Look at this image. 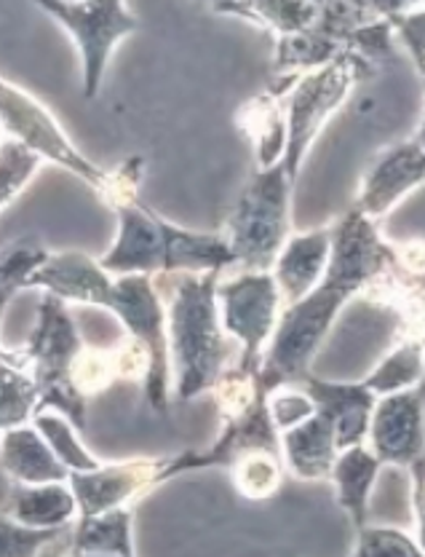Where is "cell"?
<instances>
[{
  "label": "cell",
  "mask_w": 425,
  "mask_h": 557,
  "mask_svg": "<svg viewBox=\"0 0 425 557\" xmlns=\"http://www.w3.org/2000/svg\"><path fill=\"white\" fill-rule=\"evenodd\" d=\"M25 289H43L60 295L67 304L99 306L113 311L126 327L129 338L137 341L148 354V373H145V403L153 413L166 416L168 410V335H166V306L159 293L153 274H124L113 276L78 249L46 255L43 263L27 276Z\"/></svg>",
  "instance_id": "6da1fadb"
},
{
  "label": "cell",
  "mask_w": 425,
  "mask_h": 557,
  "mask_svg": "<svg viewBox=\"0 0 425 557\" xmlns=\"http://www.w3.org/2000/svg\"><path fill=\"white\" fill-rule=\"evenodd\" d=\"M220 271H177L155 274V284L166 306L168 362L174 373V397L190 403L212 394L230 368V346L220 317Z\"/></svg>",
  "instance_id": "7a4b0ae2"
},
{
  "label": "cell",
  "mask_w": 425,
  "mask_h": 557,
  "mask_svg": "<svg viewBox=\"0 0 425 557\" xmlns=\"http://www.w3.org/2000/svg\"><path fill=\"white\" fill-rule=\"evenodd\" d=\"M359 295L353 284L324 276L305 298L284 306L273 338L267 341L260 368V386L265 392L282 383H300L311 373V362L327 341L332 324Z\"/></svg>",
  "instance_id": "3957f363"
},
{
  "label": "cell",
  "mask_w": 425,
  "mask_h": 557,
  "mask_svg": "<svg viewBox=\"0 0 425 557\" xmlns=\"http://www.w3.org/2000/svg\"><path fill=\"white\" fill-rule=\"evenodd\" d=\"M292 177L284 161L258 170L243 185L225 220L236 265L241 271H271L284 242L292 236Z\"/></svg>",
  "instance_id": "277c9868"
},
{
  "label": "cell",
  "mask_w": 425,
  "mask_h": 557,
  "mask_svg": "<svg viewBox=\"0 0 425 557\" xmlns=\"http://www.w3.org/2000/svg\"><path fill=\"white\" fill-rule=\"evenodd\" d=\"M80 351H84V341H80L78 324L67 309V300L54 293H43L30 341L16 354L38 383V410H60L84 432L86 394L75 383V362H78Z\"/></svg>",
  "instance_id": "5b68a950"
},
{
  "label": "cell",
  "mask_w": 425,
  "mask_h": 557,
  "mask_svg": "<svg viewBox=\"0 0 425 557\" xmlns=\"http://www.w3.org/2000/svg\"><path fill=\"white\" fill-rule=\"evenodd\" d=\"M0 129L25 148H30L33 153H38L40 159L54 161L57 166L84 180L108 207H113L121 196L132 190V174L124 164L115 172H104L95 161L86 159L70 143V137L57 124L54 115L46 110V104H40L33 95H27L25 89L5 78H0Z\"/></svg>",
  "instance_id": "8992f818"
},
{
  "label": "cell",
  "mask_w": 425,
  "mask_h": 557,
  "mask_svg": "<svg viewBox=\"0 0 425 557\" xmlns=\"http://www.w3.org/2000/svg\"><path fill=\"white\" fill-rule=\"evenodd\" d=\"M375 73V65L361 60L353 51L342 49L335 60L324 67L302 73L284 97L287 104V150H284V170L292 183L300 177L305 156L316 143L332 115L348 102L353 89Z\"/></svg>",
  "instance_id": "52a82bcc"
},
{
  "label": "cell",
  "mask_w": 425,
  "mask_h": 557,
  "mask_svg": "<svg viewBox=\"0 0 425 557\" xmlns=\"http://www.w3.org/2000/svg\"><path fill=\"white\" fill-rule=\"evenodd\" d=\"M75 40L84 65V97L95 100L115 46L139 30V20L124 0H35Z\"/></svg>",
  "instance_id": "ba28073f"
},
{
  "label": "cell",
  "mask_w": 425,
  "mask_h": 557,
  "mask_svg": "<svg viewBox=\"0 0 425 557\" xmlns=\"http://www.w3.org/2000/svg\"><path fill=\"white\" fill-rule=\"evenodd\" d=\"M220 317L225 333L241 346L236 368L260 373L267 341L273 338L284 298L273 271H241L238 276L220 278Z\"/></svg>",
  "instance_id": "9c48e42d"
},
{
  "label": "cell",
  "mask_w": 425,
  "mask_h": 557,
  "mask_svg": "<svg viewBox=\"0 0 425 557\" xmlns=\"http://www.w3.org/2000/svg\"><path fill=\"white\" fill-rule=\"evenodd\" d=\"M164 458H129L118 463H99L89 472H70L67 483L78 502V518H95L108 509L126 507L142 493L164 485Z\"/></svg>",
  "instance_id": "30bf717a"
},
{
  "label": "cell",
  "mask_w": 425,
  "mask_h": 557,
  "mask_svg": "<svg viewBox=\"0 0 425 557\" xmlns=\"http://www.w3.org/2000/svg\"><path fill=\"white\" fill-rule=\"evenodd\" d=\"M366 445L386 467L410 469L421 461L425 456V397L421 388L377 397Z\"/></svg>",
  "instance_id": "8fae6325"
},
{
  "label": "cell",
  "mask_w": 425,
  "mask_h": 557,
  "mask_svg": "<svg viewBox=\"0 0 425 557\" xmlns=\"http://www.w3.org/2000/svg\"><path fill=\"white\" fill-rule=\"evenodd\" d=\"M421 185H425V148L417 137L401 139L375 156L361 177L353 207L366 218L380 220Z\"/></svg>",
  "instance_id": "7c38bea8"
},
{
  "label": "cell",
  "mask_w": 425,
  "mask_h": 557,
  "mask_svg": "<svg viewBox=\"0 0 425 557\" xmlns=\"http://www.w3.org/2000/svg\"><path fill=\"white\" fill-rule=\"evenodd\" d=\"M118 214V236L99 258L108 274H161L164 271V228L161 214L139 199L113 207Z\"/></svg>",
  "instance_id": "4fadbf2b"
},
{
  "label": "cell",
  "mask_w": 425,
  "mask_h": 557,
  "mask_svg": "<svg viewBox=\"0 0 425 557\" xmlns=\"http://www.w3.org/2000/svg\"><path fill=\"white\" fill-rule=\"evenodd\" d=\"M300 383L308 388V394L313 397L316 408L324 410V413L332 418V423H335L340 450L351 448V445L366 443L377 394L372 392L364 381H324L308 373Z\"/></svg>",
  "instance_id": "5bb4252c"
},
{
  "label": "cell",
  "mask_w": 425,
  "mask_h": 557,
  "mask_svg": "<svg viewBox=\"0 0 425 557\" xmlns=\"http://www.w3.org/2000/svg\"><path fill=\"white\" fill-rule=\"evenodd\" d=\"M332 255V225L305 231V234H292L284 242L276 263H273V276H276L278 289H282L284 306L305 298L324 274H327Z\"/></svg>",
  "instance_id": "9a60e30c"
},
{
  "label": "cell",
  "mask_w": 425,
  "mask_h": 557,
  "mask_svg": "<svg viewBox=\"0 0 425 557\" xmlns=\"http://www.w3.org/2000/svg\"><path fill=\"white\" fill-rule=\"evenodd\" d=\"M337 456L340 445L335 423L324 410L316 408L311 418L282 432L284 467L297 480H329Z\"/></svg>",
  "instance_id": "2e32d148"
},
{
  "label": "cell",
  "mask_w": 425,
  "mask_h": 557,
  "mask_svg": "<svg viewBox=\"0 0 425 557\" xmlns=\"http://www.w3.org/2000/svg\"><path fill=\"white\" fill-rule=\"evenodd\" d=\"M0 469L11 483H65L70 469L60 461L35 423L5 429L0 434Z\"/></svg>",
  "instance_id": "e0dca14e"
},
{
  "label": "cell",
  "mask_w": 425,
  "mask_h": 557,
  "mask_svg": "<svg viewBox=\"0 0 425 557\" xmlns=\"http://www.w3.org/2000/svg\"><path fill=\"white\" fill-rule=\"evenodd\" d=\"M164 228V271L161 274H177V271H220L225 274L228 269H236V255L228 236L203 234V231H190L183 225H174L172 220H161Z\"/></svg>",
  "instance_id": "ac0fdd59"
},
{
  "label": "cell",
  "mask_w": 425,
  "mask_h": 557,
  "mask_svg": "<svg viewBox=\"0 0 425 557\" xmlns=\"http://www.w3.org/2000/svg\"><path fill=\"white\" fill-rule=\"evenodd\" d=\"M386 463L375 456V450L366 443L351 445V448L340 450L335 467H332V485H335L337 504L346 509L351 518L353 528H364L370 518V496L372 487L377 483V474Z\"/></svg>",
  "instance_id": "d6986e66"
},
{
  "label": "cell",
  "mask_w": 425,
  "mask_h": 557,
  "mask_svg": "<svg viewBox=\"0 0 425 557\" xmlns=\"http://www.w3.org/2000/svg\"><path fill=\"white\" fill-rule=\"evenodd\" d=\"M5 512L30 528H67L78 515L70 483H11Z\"/></svg>",
  "instance_id": "ffe728a7"
},
{
  "label": "cell",
  "mask_w": 425,
  "mask_h": 557,
  "mask_svg": "<svg viewBox=\"0 0 425 557\" xmlns=\"http://www.w3.org/2000/svg\"><path fill=\"white\" fill-rule=\"evenodd\" d=\"M238 126L258 150V170L278 164L287 150V104L284 95L267 86L238 110Z\"/></svg>",
  "instance_id": "44dd1931"
},
{
  "label": "cell",
  "mask_w": 425,
  "mask_h": 557,
  "mask_svg": "<svg viewBox=\"0 0 425 557\" xmlns=\"http://www.w3.org/2000/svg\"><path fill=\"white\" fill-rule=\"evenodd\" d=\"M134 515L132 504L126 507L108 509L95 518H78V525L70 536V555H113L132 557L137 555L134 547Z\"/></svg>",
  "instance_id": "7402d4cb"
},
{
  "label": "cell",
  "mask_w": 425,
  "mask_h": 557,
  "mask_svg": "<svg viewBox=\"0 0 425 557\" xmlns=\"http://www.w3.org/2000/svg\"><path fill=\"white\" fill-rule=\"evenodd\" d=\"M425 379V330L404 327L401 338L396 341L391 351L375 364L364 383L372 392L393 394L404 392V388L421 386Z\"/></svg>",
  "instance_id": "603a6c76"
},
{
  "label": "cell",
  "mask_w": 425,
  "mask_h": 557,
  "mask_svg": "<svg viewBox=\"0 0 425 557\" xmlns=\"http://www.w3.org/2000/svg\"><path fill=\"white\" fill-rule=\"evenodd\" d=\"M212 11L225 16H241L273 35H287L313 27L318 16V0H220Z\"/></svg>",
  "instance_id": "cb8c5ba5"
},
{
  "label": "cell",
  "mask_w": 425,
  "mask_h": 557,
  "mask_svg": "<svg viewBox=\"0 0 425 557\" xmlns=\"http://www.w3.org/2000/svg\"><path fill=\"white\" fill-rule=\"evenodd\" d=\"M40 405L38 383L16 351L0 354V434L30 423Z\"/></svg>",
  "instance_id": "d4e9b609"
},
{
  "label": "cell",
  "mask_w": 425,
  "mask_h": 557,
  "mask_svg": "<svg viewBox=\"0 0 425 557\" xmlns=\"http://www.w3.org/2000/svg\"><path fill=\"white\" fill-rule=\"evenodd\" d=\"M340 51L342 46L335 38L316 30V27H305V30L276 35V60H273V67H276V73L284 75H302L316 67H324Z\"/></svg>",
  "instance_id": "484cf974"
},
{
  "label": "cell",
  "mask_w": 425,
  "mask_h": 557,
  "mask_svg": "<svg viewBox=\"0 0 425 557\" xmlns=\"http://www.w3.org/2000/svg\"><path fill=\"white\" fill-rule=\"evenodd\" d=\"M233 485L247 498H271L284 483V458L278 450H247L228 467Z\"/></svg>",
  "instance_id": "4316f807"
},
{
  "label": "cell",
  "mask_w": 425,
  "mask_h": 557,
  "mask_svg": "<svg viewBox=\"0 0 425 557\" xmlns=\"http://www.w3.org/2000/svg\"><path fill=\"white\" fill-rule=\"evenodd\" d=\"M33 423L38 426V432L43 434L46 443L51 445V450L60 456V461L65 463L70 472H89V469H97L99 463H102L95 453L78 440L80 429L75 426L65 413H60V410H35Z\"/></svg>",
  "instance_id": "83f0119b"
},
{
  "label": "cell",
  "mask_w": 425,
  "mask_h": 557,
  "mask_svg": "<svg viewBox=\"0 0 425 557\" xmlns=\"http://www.w3.org/2000/svg\"><path fill=\"white\" fill-rule=\"evenodd\" d=\"M375 20H386V16L377 14L370 0H318V16L313 27L335 38L346 49V40L359 27L370 25Z\"/></svg>",
  "instance_id": "f1b7e54d"
},
{
  "label": "cell",
  "mask_w": 425,
  "mask_h": 557,
  "mask_svg": "<svg viewBox=\"0 0 425 557\" xmlns=\"http://www.w3.org/2000/svg\"><path fill=\"white\" fill-rule=\"evenodd\" d=\"M46 249L33 242H16L11 247L0 249V319H3L5 306L11 304L20 289H25L27 276L46 260ZM0 354H5L0 348Z\"/></svg>",
  "instance_id": "f546056e"
},
{
  "label": "cell",
  "mask_w": 425,
  "mask_h": 557,
  "mask_svg": "<svg viewBox=\"0 0 425 557\" xmlns=\"http://www.w3.org/2000/svg\"><path fill=\"white\" fill-rule=\"evenodd\" d=\"M67 528H30L9 512L0 515V557L40 555L49 544L60 542Z\"/></svg>",
  "instance_id": "4dcf8cb0"
},
{
  "label": "cell",
  "mask_w": 425,
  "mask_h": 557,
  "mask_svg": "<svg viewBox=\"0 0 425 557\" xmlns=\"http://www.w3.org/2000/svg\"><path fill=\"white\" fill-rule=\"evenodd\" d=\"M353 555L357 557H417L421 544L412 533L401 531V528L388 525H370L357 531V544H353Z\"/></svg>",
  "instance_id": "1f68e13d"
},
{
  "label": "cell",
  "mask_w": 425,
  "mask_h": 557,
  "mask_svg": "<svg viewBox=\"0 0 425 557\" xmlns=\"http://www.w3.org/2000/svg\"><path fill=\"white\" fill-rule=\"evenodd\" d=\"M267 410H271L273 423L282 434L316 413V403L302 383H282V386L267 392Z\"/></svg>",
  "instance_id": "d6a6232c"
},
{
  "label": "cell",
  "mask_w": 425,
  "mask_h": 557,
  "mask_svg": "<svg viewBox=\"0 0 425 557\" xmlns=\"http://www.w3.org/2000/svg\"><path fill=\"white\" fill-rule=\"evenodd\" d=\"M396 27L391 20H375L370 25L359 27L351 38L346 40V49L359 54L361 60H366L370 65H383L393 57V46H396Z\"/></svg>",
  "instance_id": "836d02e7"
},
{
  "label": "cell",
  "mask_w": 425,
  "mask_h": 557,
  "mask_svg": "<svg viewBox=\"0 0 425 557\" xmlns=\"http://www.w3.org/2000/svg\"><path fill=\"white\" fill-rule=\"evenodd\" d=\"M372 9L377 11L386 20H396V16L407 14V11H415L425 5V0H370Z\"/></svg>",
  "instance_id": "e575fe53"
},
{
  "label": "cell",
  "mask_w": 425,
  "mask_h": 557,
  "mask_svg": "<svg viewBox=\"0 0 425 557\" xmlns=\"http://www.w3.org/2000/svg\"><path fill=\"white\" fill-rule=\"evenodd\" d=\"M412 507H415V522H417L415 539L417 544H421V553L425 555V491L417 483H412Z\"/></svg>",
  "instance_id": "d590c367"
},
{
  "label": "cell",
  "mask_w": 425,
  "mask_h": 557,
  "mask_svg": "<svg viewBox=\"0 0 425 557\" xmlns=\"http://www.w3.org/2000/svg\"><path fill=\"white\" fill-rule=\"evenodd\" d=\"M410 472H412V483H417L425 491V456L417 463H412Z\"/></svg>",
  "instance_id": "8d00e7d4"
},
{
  "label": "cell",
  "mask_w": 425,
  "mask_h": 557,
  "mask_svg": "<svg viewBox=\"0 0 425 557\" xmlns=\"http://www.w3.org/2000/svg\"><path fill=\"white\" fill-rule=\"evenodd\" d=\"M417 143H421L423 145V148H425V104H423V119H421V126H417Z\"/></svg>",
  "instance_id": "74e56055"
},
{
  "label": "cell",
  "mask_w": 425,
  "mask_h": 557,
  "mask_svg": "<svg viewBox=\"0 0 425 557\" xmlns=\"http://www.w3.org/2000/svg\"><path fill=\"white\" fill-rule=\"evenodd\" d=\"M417 73H421V78H423V84H425V57H423V60L421 62H417Z\"/></svg>",
  "instance_id": "f35d334b"
},
{
  "label": "cell",
  "mask_w": 425,
  "mask_h": 557,
  "mask_svg": "<svg viewBox=\"0 0 425 557\" xmlns=\"http://www.w3.org/2000/svg\"><path fill=\"white\" fill-rule=\"evenodd\" d=\"M201 3H209V5H214V3H220V0H201Z\"/></svg>",
  "instance_id": "ab89813d"
},
{
  "label": "cell",
  "mask_w": 425,
  "mask_h": 557,
  "mask_svg": "<svg viewBox=\"0 0 425 557\" xmlns=\"http://www.w3.org/2000/svg\"><path fill=\"white\" fill-rule=\"evenodd\" d=\"M417 388H421V394L425 397V379H423V383H421V386H417Z\"/></svg>",
  "instance_id": "60d3db41"
}]
</instances>
